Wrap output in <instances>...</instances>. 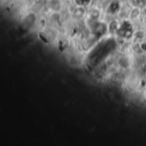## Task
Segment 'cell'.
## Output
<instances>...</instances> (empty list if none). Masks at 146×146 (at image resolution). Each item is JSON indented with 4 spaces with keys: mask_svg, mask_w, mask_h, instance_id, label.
<instances>
[{
    "mask_svg": "<svg viewBox=\"0 0 146 146\" xmlns=\"http://www.w3.org/2000/svg\"><path fill=\"white\" fill-rule=\"evenodd\" d=\"M145 32L143 31V30H137L135 32H133V39L134 40L135 43L137 44H139V43H142L144 42L145 38Z\"/></svg>",
    "mask_w": 146,
    "mask_h": 146,
    "instance_id": "cell-1",
    "label": "cell"
},
{
    "mask_svg": "<svg viewBox=\"0 0 146 146\" xmlns=\"http://www.w3.org/2000/svg\"><path fill=\"white\" fill-rule=\"evenodd\" d=\"M48 5L53 12H59L62 7L61 0H49Z\"/></svg>",
    "mask_w": 146,
    "mask_h": 146,
    "instance_id": "cell-2",
    "label": "cell"
},
{
    "mask_svg": "<svg viewBox=\"0 0 146 146\" xmlns=\"http://www.w3.org/2000/svg\"><path fill=\"white\" fill-rule=\"evenodd\" d=\"M120 9H121V4L118 0H113L108 7V12L110 14L118 13Z\"/></svg>",
    "mask_w": 146,
    "mask_h": 146,
    "instance_id": "cell-3",
    "label": "cell"
},
{
    "mask_svg": "<svg viewBox=\"0 0 146 146\" xmlns=\"http://www.w3.org/2000/svg\"><path fill=\"white\" fill-rule=\"evenodd\" d=\"M141 14V10H140V8L137 7V6H134L133 8H132L130 10H129V13H128V18L129 20L131 21H135L137 20L139 15Z\"/></svg>",
    "mask_w": 146,
    "mask_h": 146,
    "instance_id": "cell-4",
    "label": "cell"
},
{
    "mask_svg": "<svg viewBox=\"0 0 146 146\" xmlns=\"http://www.w3.org/2000/svg\"><path fill=\"white\" fill-rule=\"evenodd\" d=\"M117 64L120 68H124V69H127L130 67V61L129 59L127 57V56H121L118 62H117Z\"/></svg>",
    "mask_w": 146,
    "mask_h": 146,
    "instance_id": "cell-5",
    "label": "cell"
},
{
    "mask_svg": "<svg viewBox=\"0 0 146 146\" xmlns=\"http://www.w3.org/2000/svg\"><path fill=\"white\" fill-rule=\"evenodd\" d=\"M119 27H120V25L118 24V22L116 21H111L110 23L108 26V31L111 34L117 33V31L119 29Z\"/></svg>",
    "mask_w": 146,
    "mask_h": 146,
    "instance_id": "cell-6",
    "label": "cell"
},
{
    "mask_svg": "<svg viewBox=\"0 0 146 146\" xmlns=\"http://www.w3.org/2000/svg\"><path fill=\"white\" fill-rule=\"evenodd\" d=\"M100 17V11L98 9H92L89 13V19L92 21H98Z\"/></svg>",
    "mask_w": 146,
    "mask_h": 146,
    "instance_id": "cell-7",
    "label": "cell"
},
{
    "mask_svg": "<svg viewBox=\"0 0 146 146\" xmlns=\"http://www.w3.org/2000/svg\"><path fill=\"white\" fill-rule=\"evenodd\" d=\"M85 12H86L85 11V9L82 6H79V7H77V8L74 9L73 14H74V16H76L78 18H80V17H82L85 15Z\"/></svg>",
    "mask_w": 146,
    "mask_h": 146,
    "instance_id": "cell-8",
    "label": "cell"
},
{
    "mask_svg": "<svg viewBox=\"0 0 146 146\" xmlns=\"http://www.w3.org/2000/svg\"><path fill=\"white\" fill-rule=\"evenodd\" d=\"M135 1V6L139 8H145L146 6V0H134Z\"/></svg>",
    "mask_w": 146,
    "mask_h": 146,
    "instance_id": "cell-9",
    "label": "cell"
},
{
    "mask_svg": "<svg viewBox=\"0 0 146 146\" xmlns=\"http://www.w3.org/2000/svg\"><path fill=\"white\" fill-rule=\"evenodd\" d=\"M90 1H91V0H80V3H81L82 5H86V4H87V3H89Z\"/></svg>",
    "mask_w": 146,
    "mask_h": 146,
    "instance_id": "cell-10",
    "label": "cell"
},
{
    "mask_svg": "<svg viewBox=\"0 0 146 146\" xmlns=\"http://www.w3.org/2000/svg\"><path fill=\"white\" fill-rule=\"evenodd\" d=\"M145 18H146V15H145Z\"/></svg>",
    "mask_w": 146,
    "mask_h": 146,
    "instance_id": "cell-11",
    "label": "cell"
}]
</instances>
